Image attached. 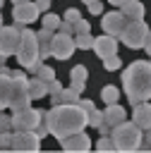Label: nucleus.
I'll use <instances>...</instances> for the list:
<instances>
[{
  "label": "nucleus",
  "instance_id": "37",
  "mask_svg": "<svg viewBox=\"0 0 151 153\" xmlns=\"http://www.w3.org/2000/svg\"><path fill=\"white\" fill-rule=\"evenodd\" d=\"M50 2H53V0H36L38 10H48V7H50Z\"/></svg>",
  "mask_w": 151,
  "mask_h": 153
},
{
  "label": "nucleus",
  "instance_id": "43",
  "mask_svg": "<svg viewBox=\"0 0 151 153\" xmlns=\"http://www.w3.org/2000/svg\"><path fill=\"white\" fill-rule=\"evenodd\" d=\"M0 5H2V0H0Z\"/></svg>",
  "mask_w": 151,
  "mask_h": 153
},
{
  "label": "nucleus",
  "instance_id": "26",
  "mask_svg": "<svg viewBox=\"0 0 151 153\" xmlns=\"http://www.w3.org/2000/svg\"><path fill=\"white\" fill-rule=\"evenodd\" d=\"M60 100H62V103H79V93H77L72 86H70V88H62V91H60Z\"/></svg>",
  "mask_w": 151,
  "mask_h": 153
},
{
  "label": "nucleus",
  "instance_id": "32",
  "mask_svg": "<svg viewBox=\"0 0 151 153\" xmlns=\"http://www.w3.org/2000/svg\"><path fill=\"white\" fill-rule=\"evenodd\" d=\"M139 148H144V151L149 148L151 151V127L149 129H141V146Z\"/></svg>",
  "mask_w": 151,
  "mask_h": 153
},
{
  "label": "nucleus",
  "instance_id": "38",
  "mask_svg": "<svg viewBox=\"0 0 151 153\" xmlns=\"http://www.w3.org/2000/svg\"><path fill=\"white\" fill-rule=\"evenodd\" d=\"M144 48H146V55H151V31L146 33V41H144Z\"/></svg>",
  "mask_w": 151,
  "mask_h": 153
},
{
  "label": "nucleus",
  "instance_id": "19",
  "mask_svg": "<svg viewBox=\"0 0 151 153\" xmlns=\"http://www.w3.org/2000/svg\"><path fill=\"white\" fill-rule=\"evenodd\" d=\"M120 12L127 17V19H141L144 17V5L139 0H125L120 5Z\"/></svg>",
  "mask_w": 151,
  "mask_h": 153
},
{
  "label": "nucleus",
  "instance_id": "27",
  "mask_svg": "<svg viewBox=\"0 0 151 153\" xmlns=\"http://www.w3.org/2000/svg\"><path fill=\"white\" fill-rule=\"evenodd\" d=\"M101 122H103V112H98L96 108L86 110V124H91V127H98Z\"/></svg>",
  "mask_w": 151,
  "mask_h": 153
},
{
  "label": "nucleus",
  "instance_id": "36",
  "mask_svg": "<svg viewBox=\"0 0 151 153\" xmlns=\"http://www.w3.org/2000/svg\"><path fill=\"white\" fill-rule=\"evenodd\" d=\"M96 129H98V131H101L103 136H110V131H113V127H110V124H105V122H101V124H98Z\"/></svg>",
  "mask_w": 151,
  "mask_h": 153
},
{
  "label": "nucleus",
  "instance_id": "18",
  "mask_svg": "<svg viewBox=\"0 0 151 153\" xmlns=\"http://www.w3.org/2000/svg\"><path fill=\"white\" fill-rule=\"evenodd\" d=\"M125 120H127V112H125V108H120L117 103H110V105L103 110V122L110 124V127H117V124L125 122Z\"/></svg>",
  "mask_w": 151,
  "mask_h": 153
},
{
  "label": "nucleus",
  "instance_id": "10",
  "mask_svg": "<svg viewBox=\"0 0 151 153\" xmlns=\"http://www.w3.org/2000/svg\"><path fill=\"white\" fill-rule=\"evenodd\" d=\"M125 22H127V17H125L120 10H113V12L103 14V19H101V29H103V33H108V36H120Z\"/></svg>",
  "mask_w": 151,
  "mask_h": 153
},
{
  "label": "nucleus",
  "instance_id": "23",
  "mask_svg": "<svg viewBox=\"0 0 151 153\" xmlns=\"http://www.w3.org/2000/svg\"><path fill=\"white\" fill-rule=\"evenodd\" d=\"M101 98L105 100V105H110V103H117V98H120V91H117L115 86H103V91H101Z\"/></svg>",
  "mask_w": 151,
  "mask_h": 153
},
{
  "label": "nucleus",
  "instance_id": "25",
  "mask_svg": "<svg viewBox=\"0 0 151 153\" xmlns=\"http://www.w3.org/2000/svg\"><path fill=\"white\" fill-rule=\"evenodd\" d=\"M70 76H72V81H77V84H86L89 72H86V67H84V65H77V67L70 72Z\"/></svg>",
  "mask_w": 151,
  "mask_h": 153
},
{
  "label": "nucleus",
  "instance_id": "14",
  "mask_svg": "<svg viewBox=\"0 0 151 153\" xmlns=\"http://www.w3.org/2000/svg\"><path fill=\"white\" fill-rule=\"evenodd\" d=\"M93 50H96V55H98L101 60L108 57V55H115V53H117V38L103 33V36L93 38Z\"/></svg>",
  "mask_w": 151,
  "mask_h": 153
},
{
  "label": "nucleus",
  "instance_id": "24",
  "mask_svg": "<svg viewBox=\"0 0 151 153\" xmlns=\"http://www.w3.org/2000/svg\"><path fill=\"white\" fill-rule=\"evenodd\" d=\"M41 19H43V26H46V29H50V31L60 29V22H62V19H60L58 14H53V12H46Z\"/></svg>",
  "mask_w": 151,
  "mask_h": 153
},
{
  "label": "nucleus",
  "instance_id": "40",
  "mask_svg": "<svg viewBox=\"0 0 151 153\" xmlns=\"http://www.w3.org/2000/svg\"><path fill=\"white\" fill-rule=\"evenodd\" d=\"M12 2H14V5H19V2H26V0H12Z\"/></svg>",
  "mask_w": 151,
  "mask_h": 153
},
{
  "label": "nucleus",
  "instance_id": "17",
  "mask_svg": "<svg viewBox=\"0 0 151 153\" xmlns=\"http://www.w3.org/2000/svg\"><path fill=\"white\" fill-rule=\"evenodd\" d=\"M53 31L50 29H41V31H36V41H38V55H41V60L43 57H50V50H53Z\"/></svg>",
  "mask_w": 151,
  "mask_h": 153
},
{
  "label": "nucleus",
  "instance_id": "12",
  "mask_svg": "<svg viewBox=\"0 0 151 153\" xmlns=\"http://www.w3.org/2000/svg\"><path fill=\"white\" fill-rule=\"evenodd\" d=\"M60 146H62V151L81 153V151H89V148H91V139H89V134H84V129H81V131H74V134L60 139Z\"/></svg>",
  "mask_w": 151,
  "mask_h": 153
},
{
  "label": "nucleus",
  "instance_id": "6",
  "mask_svg": "<svg viewBox=\"0 0 151 153\" xmlns=\"http://www.w3.org/2000/svg\"><path fill=\"white\" fill-rule=\"evenodd\" d=\"M12 74V98H10V108L12 110H19V108H26L31 103V96H29V86H26V76L22 72H10Z\"/></svg>",
  "mask_w": 151,
  "mask_h": 153
},
{
  "label": "nucleus",
  "instance_id": "33",
  "mask_svg": "<svg viewBox=\"0 0 151 153\" xmlns=\"http://www.w3.org/2000/svg\"><path fill=\"white\" fill-rule=\"evenodd\" d=\"M60 91H62V84H60L58 79H53V81L48 84V93H50V96H60Z\"/></svg>",
  "mask_w": 151,
  "mask_h": 153
},
{
  "label": "nucleus",
  "instance_id": "16",
  "mask_svg": "<svg viewBox=\"0 0 151 153\" xmlns=\"http://www.w3.org/2000/svg\"><path fill=\"white\" fill-rule=\"evenodd\" d=\"M10 98H12V74L0 67V110L10 108Z\"/></svg>",
  "mask_w": 151,
  "mask_h": 153
},
{
  "label": "nucleus",
  "instance_id": "4",
  "mask_svg": "<svg viewBox=\"0 0 151 153\" xmlns=\"http://www.w3.org/2000/svg\"><path fill=\"white\" fill-rule=\"evenodd\" d=\"M17 60H19L22 67H26V69H31V72L41 65L36 31H31V29H22V43H19V50H17Z\"/></svg>",
  "mask_w": 151,
  "mask_h": 153
},
{
  "label": "nucleus",
  "instance_id": "41",
  "mask_svg": "<svg viewBox=\"0 0 151 153\" xmlns=\"http://www.w3.org/2000/svg\"><path fill=\"white\" fill-rule=\"evenodd\" d=\"M84 2H86V5H89V2H93V0H84Z\"/></svg>",
  "mask_w": 151,
  "mask_h": 153
},
{
  "label": "nucleus",
  "instance_id": "35",
  "mask_svg": "<svg viewBox=\"0 0 151 153\" xmlns=\"http://www.w3.org/2000/svg\"><path fill=\"white\" fill-rule=\"evenodd\" d=\"M89 12H91V14H101V12H103V2H101V0L89 2Z\"/></svg>",
  "mask_w": 151,
  "mask_h": 153
},
{
  "label": "nucleus",
  "instance_id": "21",
  "mask_svg": "<svg viewBox=\"0 0 151 153\" xmlns=\"http://www.w3.org/2000/svg\"><path fill=\"white\" fill-rule=\"evenodd\" d=\"M74 45L79 50H89L93 48V38H91V31H81V33H74Z\"/></svg>",
  "mask_w": 151,
  "mask_h": 153
},
{
  "label": "nucleus",
  "instance_id": "34",
  "mask_svg": "<svg viewBox=\"0 0 151 153\" xmlns=\"http://www.w3.org/2000/svg\"><path fill=\"white\" fill-rule=\"evenodd\" d=\"M79 17H81V14H79V10H74V7L65 12V22H72V24H74V22H77Z\"/></svg>",
  "mask_w": 151,
  "mask_h": 153
},
{
  "label": "nucleus",
  "instance_id": "39",
  "mask_svg": "<svg viewBox=\"0 0 151 153\" xmlns=\"http://www.w3.org/2000/svg\"><path fill=\"white\" fill-rule=\"evenodd\" d=\"M108 2H110V5H117V7H120V5L125 2V0H108Z\"/></svg>",
  "mask_w": 151,
  "mask_h": 153
},
{
  "label": "nucleus",
  "instance_id": "3",
  "mask_svg": "<svg viewBox=\"0 0 151 153\" xmlns=\"http://www.w3.org/2000/svg\"><path fill=\"white\" fill-rule=\"evenodd\" d=\"M110 139L115 143V151H137L141 146V129L134 122H120L117 127H113Z\"/></svg>",
  "mask_w": 151,
  "mask_h": 153
},
{
  "label": "nucleus",
  "instance_id": "1",
  "mask_svg": "<svg viewBox=\"0 0 151 153\" xmlns=\"http://www.w3.org/2000/svg\"><path fill=\"white\" fill-rule=\"evenodd\" d=\"M122 88H125V96L132 108L137 103L151 100V62H146V60L129 62L122 74Z\"/></svg>",
  "mask_w": 151,
  "mask_h": 153
},
{
  "label": "nucleus",
  "instance_id": "5",
  "mask_svg": "<svg viewBox=\"0 0 151 153\" xmlns=\"http://www.w3.org/2000/svg\"><path fill=\"white\" fill-rule=\"evenodd\" d=\"M146 33H149V29H146L144 19H127L117 38H120L127 48H144Z\"/></svg>",
  "mask_w": 151,
  "mask_h": 153
},
{
  "label": "nucleus",
  "instance_id": "20",
  "mask_svg": "<svg viewBox=\"0 0 151 153\" xmlns=\"http://www.w3.org/2000/svg\"><path fill=\"white\" fill-rule=\"evenodd\" d=\"M26 86H29V96H31V100L48 96V84H46V81H41L38 76H31V79L26 81Z\"/></svg>",
  "mask_w": 151,
  "mask_h": 153
},
{
  "label": "nucleus",
  "instance_id": "7",
  "mask_svg": "<svg viewBox=\"0 0 151 153\" xmlns=\"http://www.w3.org/2000/svg\"><path fill=\"white\" fill-rule=\"evenodd\" d=\"M38 122H41V110H34V108H19V110H14V115H12V129L14 131H36V127H38Z\"/></svg>",
  "mask_w": 151,
  "mask_h": 153
},
{
  "label": "nucleus",
  "instance_id": "8",
  "mask_svg": "<svg viewBox=\"0 0 151 153\" xmlns=\"http://www.w3.org/2000/svg\"><path fill=\"white\" fill-rule=\"evenodd\" d=\"M19 43H22V29H17V26H0V55L2 57L17 55Z\"/></svg>",
  "mask_w": 151,
  "mask_h": 153
},
{
  "label": "nucleus",
  "instance_id": "42",
  "mask_svg": "<svg viewBox=\"0 0 151 153\" xmlns=\"http://www.w3.org/2000/svg\"><path fill=\"white\" fill-rule=\"evenodd\" d=\"M0 26H2V17H0Z\"/></svg>",
  "mask_w": 151,
  "mask_h": 153
},
{
  "label": "nucleus",
  "instance_id": "13",
  "mask_svg": "<svg viewBox=\"0 0 151 153\" xmlns=\"http://www.w3.org/2000/svg\"><path fill=\"white\" fill-rule=\"evenodd\" d=\"M38 5L36 2H31V0H26V2H19V5H14V10H12V17L17 19V24H31V22H36L38 19Z\"/></svg>",
  "mask_w": 151,
  "mask_h": 153
},
{
  "label": "nucleus",
  "instance_id": "11",
  "mask_svg": "<svg viewBox=\"0 0 151 153\" xmlns=\"http://www.w3.org/2000/svg\"><path fill=\"white\" fill-rule=\"evenodd\" d=\"M14 151H38L41 148V136L31 129V131H14V141H12Z\"/></svg>",
  "mask_w": 151,
  "mask_h": 153
},
{
  "label": "nucleus",
  "instance_id": "9",
  "mask_svg": "<svg viewBox=\"0 0 151 153\" xmlns=\"http://www.w3.org/2000/svg\"><path fill=\"white\" fill-rule=\"evenodd\" d=\"M74 50H77V45H74V36H72V33L58 31V33L53 36V50H50L53 57H58V60H67V57H72Z\"/></svg>",
  "mask_w": 151,
  "mask_h": 153
},
{
  "label": "nucleus",
  "instance_id": "28",
  "mask_svg": "<svg viewBox=\"0 0 151 153\" xmlns=\"http://www.w3.org/2000/svg\"><path fill=\"white\" fill-rule=\"evenodd\" d=\"M120 65H122V62H120L117 53H115V55H108V57H103V67H105V69H110V72H113V69H120Z\"/></svg>",
  "mask_w": 151,
  "mask_h": 153
},
{
  "label": "nucleus",
  "instance_id": "2",
  "mask_svg": "<svg viewBox=\"0 0 151 153\" xmlns=\"http://www.w3.org/2000/svg\"><path fill=\"white\" fill-rule=\"evenodd\" d=\"M86 127V110L79 103H60L50 110V134L60 141Z\"/></svg>",
  "mask_w": 151,
  "mask_h": 153
},
{
  "label": "nucleus",
  "instance_id": "29",
  "mask_svg": "<svg viewBox=\"0 0 151 153\" xmlns=\"http://www.w3.org/2000/svg\"><path fill=\"white\" fill-rule=\"evenodd\" d=\"M12 141H14V134H12V129H10V131H2V134H0V151H7V148H12Z\"/></svg>",
  "mask_w": 151,
  "mask_h": 153
},
{
  "label": "nucleus",
  "instance_id": "30",
  "mask_svg": "<svg viewBox=\"0 0 151 153\" xmlns=\"http://www.w3.org/2000/svg\"><path fill=\"white\" fill-rule=\"evenodd\" d=\"M96 148H98V151H115V143H113L110 136H101L98 143H96Z\"/></svg>",
  "mask_w": 151,
  "mask_h": 153
},
{
  "label": "nucleus",
  "instance_id": "22",
  "mask_svg": "<svg viewBox=\"0 0 151 153\" xmlns=\"http://www.w3.org/2000/svg\"><path fill=\"white\" fill-rule=\"evenodd\" d=\"M34 74H36L41 81H46V84H50V81L55 79V69H53V67H48V65H38V67L34 69Z\"/></svg>",
  "mask_w": 151,
  "mask_h": 153
},
{
  "label": "nucleus",
  "instance_id": "31",
  "mask_svg": "<svg viewBox=\"0 0 151 153\" xmlns=\"http://www.w3.org/2000/svg\"><path fill=\"white\" fill-rule=\"evenodd\" d=\"M10 129H12V117L5 115V112H0V134L2 131H10Z\"/></svg>",
  "mask_w": 151,
  "mask_h": 153
},
{
  "label": "nucleus",
  "instance_id": "15",
  "mask_svg": "<svg viewBox=\"0 0 151 153\" xmlns=\"http://www.w3.org/2000/svg\"><path fill=\"white\" fill-rule=\"evenodd\" d=\"M132 122H134L139 129H149V127H151V103H149V100H144V103H137V105H134Z\"/></svg>",
  "mask_w": 151,
  "mask_h": 153
}]
</instances>
